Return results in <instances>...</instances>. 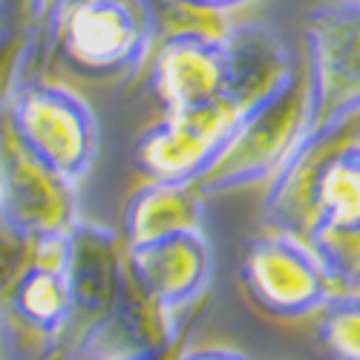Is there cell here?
Masks as SVG:
<instances>
[{"label": "cell", "mask_w": 360, "mask_h": 360, "mask_svg": "<svg viewBox=\"0 0 360 360\" xmlns=\"http://www.w3.org/2000/svg\"><path fill=\"white\" fill-rule=\"evenodd\" d=\"M35 32L23 18L0 20V107H9L20 84L29 81Z\"/></svg>", "instance_id": "e0dca14e"}, {"label": "cell", "mask_w": 360, "mask_h": 360, "mask_svg": "<svg viewBox=\"0 0 360 360\" xmlns=\"http://www.w3.org/2000/svg\"><path fill=\"white\" fill-rule=\"evenodd\" d=\"M317 335L332 360H360V288L328 300L320 311Z\"/></svg>", "instance_id": "9a60e30c"}, {"label": "cell", "mask_w": 360, "mask_h": 360, "mask_svg": "<svg viewBox=\"0 0 360 360\" xmlns=\"http://www.w3.org/2000/svg\"><path fill=\"white\" fill-rule=\"evenodd\" d=\"M6 18H23L32 23V0H0V20Z\"/></svg>", "instance_id": "44dd1931"}, {"label": "cell", "mask_w": 360, "mask_h": 360, "mask_svg": "<svg viewBox=\"0 0 360 360\" xmlns=\"http://www.w3.org/2000/svg\"><path fill=\"white\" fill-rule=\"evenodd\" d=\"M239 277L251 303L277 320L311 317L346 291L306 239L274 228L248 243Z\"/></svg>", "instance_id": "8992f818"}, {"label": "cell", "mask_w": 360, "mask_h": 360, "mask_svg": "<svg viewBox=\"0 0 360 360\" xmlns=\"http://www.w3.org/2000/svg\"><path fill=\"white\" fill-rule=\"evenodd\" d=\"M6 118L20 144L58 170L81 182L98 156V122L89 104L55 81H26L6 107Z\"/></svg>", "instance_id": "5b68a950"}, {"label": "cell", "mask_w": 360, "mask_h": 360, "mask_svg": "<svg viewBox=\"0 0 360 360\" xmlns=\"http://www.w3.org/2000/svg\"><path fill=\"white\" fill-rule=\"evenodd\" d=\"M191 323L188 320L182 328H179V335L170 338L167 343L156 346V349H147V352H139V354H127V357H118V360H179L188 349V335H191Z\"/></svg>", "instance_id": "d6986e66"}, {"label": "cell", "mask_w": 360, "mask_h": 360, "mask_svg": "<svg viewBox=\"0 0 360 360\" xmlns=\"http://www.w3.org/2000/svg\"><path fill=\"white\" fill-rule=\"evenodd\" d=\"M243 115L228 98L211 107L167 112L139 139L133 162L147 179L202 182L225 153Z\"/></svg>", "instance_id": "9c48e42d"}, {"label": "cell", "mask_w": 360, "mask_h": 360, "mask_svg": "<svg viewBox=\"0 0 360 360\" xmlns=\"http://www.w3.org/2000/svg\"><path fill=\"white\" fill-rule=\"evenodd\" d=\"M311 130L360 110V0H326L306 18Z\"/></svg>", "instance_id": "ba28073f"}, {"label": "cell", "mask_w": 360, "mask_h": 360, "mask_svg": "<svg viewBox=\"0 0 360 360\" xmlns=\"http://www.w3.org/2000/svg\"><path fill=\"white\" fill-rule=\"evenodd\" d=\"M354 288H360V254H357V265H354Z\"/></svg>", "instance_id": "603a6c76"}, {"label": "cell", "mask_w": 360, "mask_h": 360, "mask_svg": "<svg viewBox=\"0 0 360 360\" xmlns=\"http://www.w3.org/2000/svg\"><path fill=\"white\" fill-rule=\"evenodd\" d=\"M67 236L64 239H38L35 259L20 277L12 297V317L18 335L38 338L44 346L61 332L70 311L67 294Z\"/></svg>", "instance_id": "7c38bea8"}, {"label": "cell", "mask_w": 360, "mask_h": 360, "mask_svg": "<svg viewBox=\"0 0 360 360\" xmlns=\"http://www.w3.org/2000/svg\"><path fill=\"white\" fill-rule=\"evenodd\" d=\"M311 124V81L309 70L297 64L294 72L268 98L251 107L236 124L225 153L202 179V193L222 196L254 185H271L285 167Z\"/></svg>", "instance_id": "3957f363"}, {"label": "cell", "mask_w": 360, "mask_h": 360, "mask_svg": "<svg viewBox=\"0 0 360 360\" xmlns=\"http://www.w3.org/2000/svg\"><path fill=\"white\" fill-rule=\"evenodd\" d=\"M0 219L29 239H64L81 222L78 182L35 159L0 122Z\"/></svg>", "instance_id": "52a82bcc"}, {"label": "cell", "mask_w": 360, "mask_h": 360, "mask_svg": "<svg viewBox=\"0 0 360 360\" xmlns=\"http://www.w3.org/2000/svg\"><path fill=\"white\" fill-rule=\"evenodd\" d=\"M67 320L41 352L44 360H86L93 340L118 309L127 285V248L122 233L81 219L67 236Z\"/></svg>", "instance_id": "277c9868"}, {"label": "cell", "mask_w": 360, "mask_h": 360, "mask_svg": "<svg viewBox=\"0 0 360 360\" xmlns=\"http://www.w3.org/2000/svg\"><path fill=\"white\" fill-rule=\"evenodd\" d=\"M38 243L0 219V338H18V326L12 317V297L35 259Z\"/></svg>", "instance_id": "2e32d148"}, {"label": "cell", "mask_w": 360, "mask_h": 360, "mask_svg": "<svg viewBox=\"0 0 360 360\" xmlns=\"http://www.w3.org/2000/svg\"><path fill=\"white\" fill-rule=\"evenodd\" d=\"M205 199L207 196L202 193L199 182L147 179V185L130 193L124 207V248H136L182 231H202Z\"/></svg>", "instance_id": "5bb4252c"}, {"label": "cell", "mask_w": 360, "mask_h": 360, "mask_svg": "<svg viewBox=\"0 0 360 360\" xmlns=\"http://www.w3.org/2000/svg\"><path fill=\"white\" fill-rule=\"evenodd\" d=\"M4 110H6V107H0V122H4Z\"/></svg>", "instance_id": "d4e9b609"}, {"label": "cell", "mask_w": 360, "mask_h": 360, "mask_svg": "<svg viewBox=\"0 0 360 360\" xmlns=\"http://www.w3.org/2000/svg\"><path fill=\"white\" fill-rule=\"evenodd\" d=\"M127 274L170 314H185L211 288L214 248L202 231H182L127 248Z\"/></svg>", "instance_id": "30bf717a"}, {"label": "cell", "mask_w": 360, "mask_h": 360, "mask_svg": "<svg viewBox=\"0 0 360 360\" xmlns=\"http://www.w3.org/2000/svg\"><path fill=\"white\" fill-rule=\"evenodd\" d=\"M231 67L225 38L170 35L153 46L150 86L167 112L211 107L228 98Z\"/></svg>", "instance_id": "8fae6325"}, {"label": "cell", "mask_w": 360, "mask_h": 360, "mask_svg": "<svg viewBox=\"0 0 360 360\" xmlns=\"http://www.w3.org/2000/svg\"><path fill=\"white\" fill-rule=\"evenodd\" d=\"M156 20L150 0H72L55 15L49 64L93 81L130 78L153 55Z\"/></svg>", "instance_id": "7a4b0ae2"}, {"label": "cell", "mask_w": 360, "mask_h": 360, "mask_svg": "<svg viewBox=\"0 0 360 360\" xmlns=\"http://www.w3.org/2000/svg\"><path fill=\"white\" fill-rule=\"evenodd\" d=\"M262 217L317 251L335 280L352 291L360 254V110L306 133L271 179Z\"/></svg>", "instance_id": "6da1fadb"}, {"label": "cell", "mask_w": 360, "mask_h": 360, "mask_svg": "<svg viewBox=\"0 0 360 360\" xmlns=\"http://www.w3.org/2000/svg\"><path fill=\"white\" fill-rule=\"evenodd\" d=\"M188 4L199 6V9H207V12H219V15H228L239 6H248L254 0H188Z\"/></svg>", "instance_id": "7402d4cb"}, {"label": "cell", "mask_w": 360, "mask_h": 360, "mask_svg": "<svg viewBox=\"0 0 360 360\" xmlns=\"http://www.w3.org/2000/svg\"><path fill=\"white\" fill-rule=\"evenodd\" d=\"M58 12V0H32V29H35V46H32V67H29V81L41 78L44 67H49V35Z\"/></svg>", "instance_id": "ac0fdd59"}, {"label": "cell", "mask_w": 360, "mask_h": 360, "mask_svg": "<svg viewBox=\"0 0 360 360\" xmlns=\"http://www.w3.org/2000/svg\"><path fill=\"white\" fill-rule=\"evenodd\" d=\"M179 360H248V354L228 346H205V349H185V354Z\"/></svg>", "instance_id": "ffe728a7"}, {"label": "cell", "mask_w": 360, "mask_h": 360, "mask_svg": "<svg viewBox=\"0 0 360 360\" xmlns=\"http://www.w3.org/2000/svg\"><path fill=\"white\" fill-rule=\"evenodd\" d=\"M225 46L231 67L228 101H233L243 112L271 96L297 67L280 35L259 23L233 26L225 38Z\"/></svg>", "instance_id": "4fadbf2b"}, {"label": "cell", "mask_w": 360, "mask_h": 360, "mask_svg": "<svg viewBox=\"0 0 360 360\" xmlns=\"http://www.w3.org/2000/svg\"><path fill=\"white\" fill-rule=\"evenodd\" d=\"M64 4H72V0H58V9H61ZM55 15H58V12H55Z\"/></svg>", "instance_id": "cb8c5ba5"}]
</instances>
